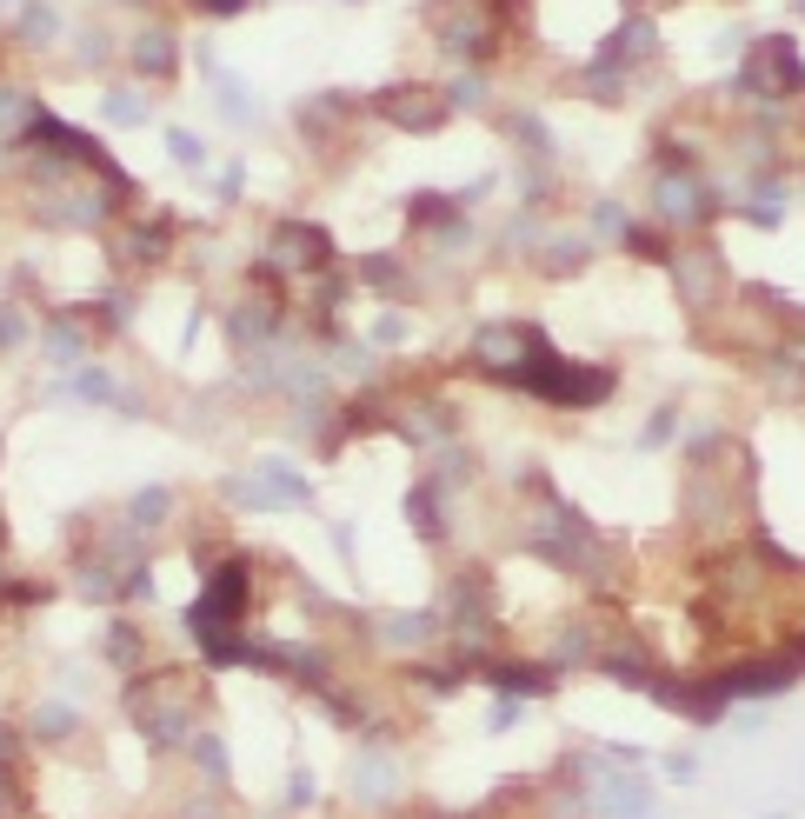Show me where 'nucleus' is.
<instances>
[{
	"mask_svg": "<svg viewBox=\"0 0 805 819\" xmlns=\"http://www.w3.org/2000/svg\"><path fill=\"white\" fill-rule=\"evenodd\" d=\"M798 680V660H759V667H733V673H719L712 687L726 693V700H772Z\"/></svg>",
	"mask_w": 805,
	"mask_h": 819,
	"instance_id": "nucleus-1",
	"label": "nucleus"
},
{
	"mask_svg": "<svg viewBox=\"0 0 805 819\" xmlns=\"http://www.w3.org/2000/svg\"><path fill=\"white\" fill-rule=\"evenodd\" d=\"M673 280H679V293H686L692 307H712V293H719V280H726V267H719L712 247H686V254H673Z\"/></svg>",
	"mask_w": 805,
	"mask_h": 819,
	"instance_id": "nucleus-2",
	"label": "nucleus"
},
{
	"mask_svg": "<svg viewBox=\"0 0 805 819\" xmlns=\"http://www.w3.org/2000/svg\"><path fill=\"white\" fill-rule=\"evenodd\" d=\"M347 786H353V799L360 806H386L393 799V786H399V766L386 760V753H353V766H347Z\"/></svg>",
	"mask_w": 805,
	"mask_h": 819,
	"instance_id": "nucleus-3",
	"label": "nucleus"
},
{
	"mask_svg": "<svg viewBox=\"0 0 805 819\" xmlns=\"http://www.w3.org/2000/svg\"><path fill=\"white\" fill-rule=\"evenodd\" d=\"M606 819H646L653 812V786L646 780H632V773H612V780H599V799H593Z\"/></svg>",
	"mask_w": 805,
	"mask_h": 819,
	"instance_id": "nucleus-4",
	"label": "nucleus"
},
{
	"mask_svg": "<svg viewBox=\"0 0 805 819\" xmlns=\"http://www.w3.org/2000/svg\"><path fill=\"white\" fill-rule=\"evenodd\" d=\"M273 261H280V267H300V274L327 267V233H319V227H280V233H273Z\"/></svg>",
	"mask_w": 805,
	"mask_h": 819,
	"instance_id": "nucleus-5",
	"label": "nucleus"
},
{
	"mask_svg": "<svg viewBox=\"0 0 805 819\" xmlns=\"http://www.w3.org/2000/svg\"><path fill=\"white\" fill-rule=\"evenodd\" d=\"M420 94H427V88H393L386 114H393L399 127H420V134H427V127H440V114H446V107H440V101H420Z\"/></svg>",
	"mask_w": 805,
	"mask_h": 819,
	"instance_id": "nucleus-6",
	"label": "nucleus"
},
{
	"mask_svg": "<svg viewBox=\"0 0 805 819\" xmlns=\"http://www.w3.org/2000/svg\"><path fill=\"white\" fill-rule=\"evenodd\" d=\"M660 214L666 220H705V194L692 181H660Z\"/></svg>",
	"mask_w": 805,
	"mask_h": 819,
	"instance_id": "nucleus-7",
	"label": "nucleus"
},
{
	"mask_svg": "<svg viewBox=\"0 0 805 819\" xmlns=\"http://www.w3.org/2000/svg\"><path fill=\"white\" fill-rule=\"evenodd\" d=\"M493 687H500L506 700H539L552 680H546V667H493Z\"/></svg>",
	"mask_w": 805,
	"mask_h": 819,
	"instance_id": "nucleus-8",
	"label": "nucleus"
},
{
	"mask_svg": "<svg viewBox=\"0 0 805 819\" xmlns=\"http://www.w3.org/2000/svg\"><path fill=\"white\" fill-rule=\"evenodd\" d=\"M386 639H393V646H427V639H433V620H427V613H393V620H386Z\"/></svg>",
	"mask_w": 805,
	"mask_h": 819,
	"instance_id": "nucleus-9",
	"label": "nucleus"
},
{
	"mask_svg": "<svg viewBox=\"0 0 805 819\" xmlns=\"http://www.w3.org/2000/svg\"><path fill=\"white\" fill-rule=\"evenodd\" d=\"M194 760L207 766V780H213V786H226V747L213 740V733H194Z\"/></svg>",
	"mask_w": 805,
	"mask_h": 819,
	"instance_id": "nucleus-10",
	"label": "nucleus"
},
{
	"mask_svg": "<svg viewBox=\"0 0 805 819\" xmlns=\"http://www.w3.org/2000/svg\"><path fill=\"white\" fill-rule=\"evenodd\" d=\"M133 67H147V73H167V67H174V47H167V34H147V41L133 47Z\"/></svg>",
	"mask_w": 805,
	"mask_h": 819,
	"instance_id": "nucleus-11",
	"label": "nucleus"
},
{
	"mask_svg": "<svg viewBox=\"0 0 805 819\" xmlns=\"http://www.w3.org/2000/svg\"><path fill=\"white\" fill-rule=\"evenodd\" d=\"M167 507H174L167 486H147V494L133 500V520H140V527H160V514H167Z\"/></svg>",
	"mask_w": 805,
	"mask_h": 819,
	"instance_id": "nucleus-12",
	"label": "nucleus"
},
{
	"mask_svg": "<svg viewBox=\"0 0 805 819\" xmlns=\"http://www.w3.org/2000/svg\"><path fill=\"white\" fill-rule=\"evenodd\" d=\"M34 726H40V740H67V733H73V713H67V706H40Z\"/></svg>",
	"mask_w": 805,
	"mask_h": 819,
	"instance_id": "nucleus-13",
	"label": "nucleus"
},
{
	"mask_svg": "<svg viewBox=\"0 0 805 819\" xmlns=\"http://www.w3.org/2000/svg\"><path fill=\"white\" fill-rule=\"evenodd\" d=\"M107 114H114V120H140V114H147V107H140V101H133V94H114V101H107Z\"/></svg>",
	"mask_w": 805,
	"mask_h": 819,
	"instance_id": "nucleus-14",
	"label": "nucleus"
},
{
	"mask_svg": "<svg viewBox=\"0 0 805 819\" xmlns=\"http://www.w3.org/2000/svg\"><path fill=\"white\" fill-rule=\"evenodd\" d=\"M287 799H293V806H313V773H306V766L293 773V786H287Z\"/></svg>",
	"mask_w": 805,
	"mask_h": 819,
	"instance_id": "nucleus-15",
	"label": "nucleus"
},
{
	"mask_svg": "<svg viewBox=\"0 0 805 819\" xmlns=\"http://www.w3.org/2000/svg\"><path fill=\"white\" fill-rule=\"evenodd\" d=\"M174 160H194V168H200V140H194V134H174Z\"/></svg>",
	"mask_w": 805,
	"mask_h": 819,
	"instance_id": "nucleus-16",
	"label": "nucleus"
},
{
	"mask_svg": "<svg viewBox=\"0 0 805 819\" xmlns=\"http://www.w3.org/2000/svg\"><path fill=\"white\" fill-rule=\"evenodd\" d=\"M506 726H520V706H513V700L493 706V733H506Z\"/></svg>",
	"mask_w": 805,
	"mask_h": 819,
	"instance_id": "nucleus-17",
	"label": "nucleus"
},
{
	"mask_svg": "<svg viewBox=\"0 0 805 819\" xmlns=\"http://www.w3.org/2000/svg\"><path fill=\"white\" fill-rule=\"evenodd\" d=\"M14 812V780H8V766H0V819Z\"/></svg>",
	"mask_w": 805,
	"mask_h": 819,
	"instance_id": "nucleus-18",
	"label": "nucleus"
}]
</instances>
